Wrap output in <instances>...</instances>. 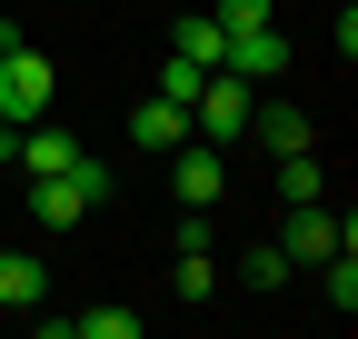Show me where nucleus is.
<instances>
[{
    "label": "nucleus",
    "mask_w": 358,
    "mask_h": 339,
    "mask_svg": "<svg viewBox=\"0 0 358 339\" xmlns=\"http://www.w3.org/2000/svg\"><path fill=\"white\" fill-rule=\"evenodd\" d=\"M189 140H209V150L249 140V80H239V70H209V80H199V100H189Z\"/></svg>",
    "instance_id": "1"
},
{
    "label": "nucleus",
    "mask_w": 358,
    "mask_h": 339,
    "mask_svg": "<svg viewBox=\"0 0 358 339\" xmlns=\"http://www.w3.org/2000/svg\"><path fill=\"white\" fill-rule=\"evenodd\" d=\"M50 90H60V80H50V60H40L30 40H20V50H0V120H10V130H30V120L50 110Z\"/></svg>",
    "instance_id": "2"
},
{
    "label": "nucleus",
    "mask_w": 358,
    "mask_h": 339,
    "mask_svg": "<svg viewBox=\"0 0 358 339\" xmlns=\"http://www.w3.org/2000/svg\"><path fill=\"white\" fill-rule=\"evenodd\" d=\"M279 249H289V260H338V249H358V230L338 220L329 200H299V209H289V230H279Z\"/></svg>",
    "instance_id": "3"
},
{
    "label": "nucleus",
    "mask_w": 358,
    "mask_h": 339,
    "mask_svg": "<svg viewBox=\"0 0 358 339\" xmlns=\"http://www.w3.org/2000/svg\"><path fill=\"white\" fill-rule=\"evenodd\" d=\"M219 70H239V80H249V90H259V80H268V70H289V40H279V30H268V20H259V30H229V50H219Z\"/></svg>",
    "instance_id": "4"
},
{
    "label": "nucleus",
    "mask_w": 358,
    "mask_h": 339,
    "mask_svg": "<svg viewBox=\"0 0 358 339\" xmlns=\"http://www.w3.org/2000/svg\"><path fill=\"white\" fill-rule=\"evenodd\" d=\"M80 150H90V140H70V130H60V120H50V110H40V120H30V130H20V150H10V160L30 170V180H50V170H70Z\"/></svg>",
    "instance_id": "5"
},
{
    "label": "nucleus",
    "mask_w": 358,
    "mask_h": 339,
    "mask_svg": "<svg viewBox=\"0 0 358 339\" xmlns=\"http://www.w3.org/2000/svg\"><path fill=\"white\" fill-rule=\"evenodd\" d=\"M169 160H179V209H209L219 190H229V160H219L209 140H199V150H189V140H179Z\"/></svg>",
    "instance_id": "6"
},
{
    "label": "nucleus",
    "mask_w": 358,
    "mask_h": 339,
    "mask_svg": "<svg viewBox=\"0 0 358 339\" xmlns=\"http://www.w3.org/2000/svg\"><path fill=\"white\" fill-rule=\"evenodd\" d=\"M219 50H229V30H219V11H189V20H179V60L219 70Z\"/></svg>",
    "instance_id": "7"
},
{
    "label": "nucleus",
    "mask_w": 358,
    "mask_h": 339,
    "mask_svg": "<svg viewBox=\"0 0 358 339\" xmlns=\"http://www.w3.org/2000/svg\"><path fill=\"white\" fill-rule=\"evenodd\" d=\"M249 130H259V150H279V160H289V150H308V120H299V110H279V100L249 110Z\"/></svg>",
    "instance_id": "8"
},
{
    "label": "nucleus",
    "mask_w": 358,
    "mask_h": 339,
    "mask_svg": "<svg viewBox=\"0 0 358 339\" xmlns=\"http://www.w3.org/2000/svg\"><path fill=\"white\" fill-rule=\"evenodd\" d=\"M129 130H140V150H179V140H189V110H179V100H150Z\"/></svg>",
    "instance_id": "9"
},
{
    "label": "nucleus",
    "mask_w": 358,
    "mask_h": 339,
    "mask_svg": "<svg viewBox=\"0 0 358 339\" xmlns=\"http://www.w3.org/2000/svg\"><path fill=\"white\" fill-rule=\"evenodd\" d=\"M0 310H40V260L0 249Z\"/></svg>",
    "instance_id": "10"
},
{
    "label": "nucleus",
    "mask_w": 358,
    "mask_h": 339,
    "mask_svg": "<svg viewBox=\"0 0 358 339\" xmlns=\"http://www.w3.org/2000/svg\"><path fill=\"white\" fill-rule=\"evenodd\" d=\"M279 190H289V209H299V200H329V170H319V150H289V160H279Z\"/></svg>",
    "instance_id": "11"
},
{
    "label": "nucleus",
    "mask_w": 358,
    "mask_h": 339,
    "mask_svg": "<svg viewBox=\"0 0 358 339\" xmlns=\"http://www.w3.org/2000/svg\"><path fill=\"white\" fill-rule=\"evenodd\" d=\"M70 339H140V310H80V319H60Z\"/></svg>",
    "instance_id": "12"
},
{
    "label": "nucleus",
    "mask_w": 358,
    "mask_h": 339,
    "mask_svg": "<svg viewBox=\"0 0 358 339\" xmlns=\"http://www.w3.org/2000/svg\"><path fill=\"white\" fill-rule=\"evenodd\" d=\"M199 80H209L199 60H179V50H169V70H159V100H179V110H189V100H199Z\"/></svg>",
    "instance_id": "13"
},
{
    "label": "nucleus",
    "mask_w": 358,
    "mask_h": 339,
    "mask_svg": "<svg viewBox=\"0 0 358 339\" xmlns=\"http://www.w3.org/2000/svg\"><path fill=\"white\" fill-rule=\"evenodd\" d=\"M289 270H299V260H289V249H279V240H259V249H249V289H279Z\"/></svg>",
    "instance_id": "14"
},
{
    "label": "nucleus",
    "mask_w": 358,
    "mask_h": 339,
    "mask_svg": "<svg viewBox=\"0 0 358 339\" xmlns=\"http://www.w3.org/2000/svg\"><path fill=\"white\" fill-rule=\"evenodd\" d=\"M319 270H329V310H358V260H348V249L319 260Z\"/></svg>",
    "instance_id": "15"
},
{
    "label": "nucleus",
    "mask_w": 358,
    "mask_h": 339,
    "mask_svg": "<svg viewBox=\"0 0 358 339\" xmlns=\"http://www.w3.org/2000/svg\"><path fill=\"white\" fill-rule=\"evenodd\" d=\"M209 279H219L209 249H179V300H209Z\"/></svg>",
    "instance_id": "16"
},
{
    "label": "nucleus",
    "mask_w": 358,
    "mask_h": 339,
    "mask_svg": "<svg viewBox=\"0 0 358 339\" xmlns=\"http://www.w3.org/2000/svg\"><path fill=\"white\" fill-rule=\"evenodd\" d=\"M268 20V0H219V30H259Z\"/></svg>",
    "instance_id": "17"
},
{
    "label": "nucleus",
    "mask_w": 358,
    "mask_h": 339,
    "mask_svg": "<svg viewBox=\"0 0 358 339\" xmlns=\"http://www.w3.org/2000/svg\"><path fill=\"white\" fill-rule=\"evenodd\" d=\"M10 150H20V130H10V120H0V160H10Z\"/></svg>",
    "instance_id": "18"
}]
</instances>
